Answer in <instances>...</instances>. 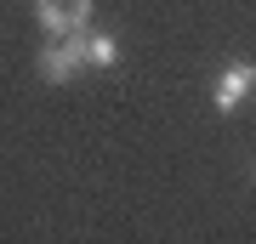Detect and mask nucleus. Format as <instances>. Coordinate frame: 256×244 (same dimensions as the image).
I'll return each instance as SVG.
<instances>
[{
    "label": "nucleus",
    "instance_id": "nucleus-1",
    "mask_svg": "<svg viewBox=\"0 0 256 244\" xmlns=\"http://www.w3.org/2000/svg\"><path fill=\"white\" fill-rule=\"evenodd\" d=\"M250 91H256V63L234 57V63H222L216 80H210V108H216V114H239Z\"/></svg>",
    "mask_w": 256,
    "mask_h": 244
},
{
    "label": "nucleus",
    "instance_id": "nucleus-2",
    "mask_svg": "<svg viewBox=\"0 0 256 244\" xmlns=\"http://www.w3.org/2000/svg\"><path fill=\"white\" fill-rule=\"evenodd\" d=\"M80 68H86V28H80V34H63V40H52L46 51H40V74H46L52 85H68Z\"/></svg>",
    "mask_w": 256,
    "mask_h": 244
},
{
    "label": "nucleus",
    "instance_id": "nucleus-3",
    "mask_svg": "<svg viewBox=\"0 0 256 244\" xmlns=\"http://www.w3.org/2000/svg\"><path fill=\"white\" fill-rule=\"evenodd\" d=\"M34 17L52 40H63V34H80L92 23V0H34Z\"/></svg>",
    "mask_w": 256,
    "mask_h": 244
},
{
    "label": "nucleus",
    "instance_id": "nucleus-4",
    "mask_svg": "<svg viewBox=\"0 0 256 244\" xmlns=\"http://www.w3.org/2000/svg\"><path fill=\"white\" fill-rule=\"evenodd\" d=\"M114 63H120V45L108 34H92L86 28V68H114Z\"/></svg>",
    "mask_w": 256,
    "mask_h": 244
},
{
    "label": "nucleus",
    "instance_id": "nucleus-5",
    "mask_svg": "<svg viewBox=\"0 0 256 244\" xmlns=\"http://www.w3.org/2000/svg\"><path fill=\"white\" fill-rule=\"evenodd\" d=\"M250 176H256V165H250Z\"/></svg>",
    "mask_w": 256,
    "mask_h": 244
}]
</instances>
